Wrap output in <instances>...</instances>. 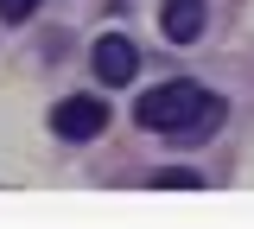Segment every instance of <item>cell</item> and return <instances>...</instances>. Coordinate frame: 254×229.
Wrapping results in <instances>:
<instances>
[{"instance_id": "cell-1", "label": "cell", "mask_w": 254, "mask_h": 229, "mask_svg": "<svg viewBox=\"0 0 254 229\" xmlns=\"http://www.w3.org/2000/svg\"><path fill=\"white\" fill-rule=\"evenodd\" d=\"M222 115H229L222 96L197 89L185 76H178V83H159V89H146V96L133 102V121L153 128V134H172V140H210Z\"/></svg>"}, {"instance_id": "cell-2", "label": "cell", "mask_w": 254, "mask_h": 229, "mask_svg": "<svg viewBox=\"0 0 254 229\" xmlns=\"http://www.w3.org/2000/svg\"><path fill=\"white\" fill-rule=\"evenodd\" d=\"M102 128H108V102H102V96H64L58 108H51V134L70 140V147L95 140Z\"/></svg>"}, {"instance_id": "cell-3", "label": "cell", "mask_w": 254, "mask_h": 229, "mask_svg": "<svg viewBox=\"0 0 254 229\" xmlns=\"http://www.w3.org/2000/svg\"><path fill=\"white\" fill-rule=\"evenodd\" d=\"M89 64H95V76H102L108 89H121V83H133V70H140V51H133L121 32H108V38H95Z\"/></svg>"}, {"instance_id": "cell-4", "label": "cell", "mask_w": 254, "mask_h": 229, "mask_svg": "<svg viewBox=\"0 0 254 229\" xmlns=\"http://www.w3.org/2000/svg\"><path fill=\"white\" fill-rule=\"evenodd\" d=\"M159 26H165V38H172V45H197V32L210 26V0H165Z\"/></svg>"}, {"instance_id": "cell-5", "label": "cell", "mask_w": 254, "mask_h": 229, "mask_svg": "<svg viewBox=\"0 0 254 229\" xmlns=\"http://www.w3.org/2000/svg\"><path fill=\"white\" fill-rule=\"evenodd\" d=\"M153 185H165V191H197L203 178H197L190 165H165V172H153Z\"/></svg>"}, {"instance_id": "cell-6", "label": "cell", "mask_w": 254, "mask_h": 229, "mask_svg": "<svg viewBox=\"0 0 254 229\" xmlns=\"http://www.w3.org/2000/svg\"><path fill=\"white\" fill-rule=\"evenodd\" d=\"M32 13H38V0H0V19H6V26H19Z\"/></svg>"}]
</instances>
